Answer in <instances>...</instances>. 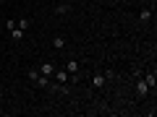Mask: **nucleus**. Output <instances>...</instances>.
Here are the masks:
<instances>
[{"label":"nucleus","instance_id":"nucleus-1","mask_svg":"<svg viewBox=\"0 0 157 117\" xmlns=\"http://www.w3.org/2000/svg\"><path fill=\"white\" fill-rule=\"evenodd\" d=\"M105 81H107V76H105V73H100V76L92 78V86H94V89H102V86H105Z\"/></svg>","mask_w":157,"mask_h":117},{"label":"nucleus","instance_id":"nucleus-2","mask_svg":"<svg viewBox=\"0 0 157 117\" xmlns=\"http://www.w3.org/2000/svg\"><path fill=\"white\" fill-rule=\"evenodd\" d=\"M39 73H42V76H47V78H50L52 73H55V68H52V62H45V65H39Z\"/></svg>","mask_w":157,"mask_h":117},{"label":"nucleus","instance_id":"nucleus-3","mask_svg":"<svg viewBox=\"0 0 157 117\" xmlns=\"http://www.w3.org/2000/svg\"><path fill=\"white\" fill-rule=\"evenodd\" d=\"M144 81H147V86H149V89H155V83H157V73L149 70V73L144 76Z\"/></svg>","mask_w":157,"mask_h":117},{"label":"nucleus","instance_id":"nucleus-4","mask_svg":"<svg viewBox=\"0 0 157 117\" xmlns=\"http://www.w3.org/2000/svg\"><path fill=\"white\" fill-rule=\"evenodd\" d=\"M147 91H149V86H147V81H139V83H136V94H139V96H144Z\"/></svg>","mask_w":157,"mask_h":117},{"label":"nucleus","instance_id":"nucleus-5","mask_svg":"<svg viewBox=\"0 0 157 117\" xmlns=\"http://www.w3.org/2000/svg\"><path fill=\"white\" fill-rule=\"evenodd\" d=\"M55 78H58V86L66 83V81H68V70H55Z\"/></svg>","mask_w":157,"mask_h":117},{"label":"nucleus","instance_id":"nucleus-6","mask_svg":"<svg viewBox=\"0 0 157 117\" xmlns=\"http://www.w3.org/2000/svg\"><path fill=\"white\" fill-rule=\"evenodd\" d=\"M149 18H152V11H149V8H144V11L139 13V21H141V23H147Z\"/></svg>","mask_w":157,"mask_h":117},{"label":"nucleus","instance_id":"nucleus-7","mask_svg":"<svg viewBox=\"0 0 157 117\" xmlns=\"http://www.w3.org/2000/svg\"><path fill=\"white\" fill-rule=\"evenodd\" d=\"M52 47H55V50H63V47H66V39H63V37H55V39H52Z\"/></svg>","mask_w":157,"mask_h":117},{"label":"nucleus","instance_id":"nucleus-8","mask_svg":"<svg viewBox=\"0 0 157 117\" xmlns=\"http://www.w3.org/2000/svg\"><path fill=\"white\" fill-rule=\"evenodd\" d=\"M66 68H68V73H73V76L78 73V62H76V60H68V65H66Z\"/></svg>","mask_w":157,"mask_h":117},{"label":"nucleus","instance_id":"nucleus-9","mask_svg":"<svg viewBox=\"0 0 157 117\" xmlns=\"http://www.w3.org/2000/svg\"><path fill=\"white\" fill-rule=\"evenodd\" d=\"M11 37H13V39H16V42H18V39L24 37V29H18V26H13V29H11Z\"/></svg>","mask_w":157,"mask_h":117},{"label":"nucleus","instance_id":"nucleus-10","mask_svg":"<svg viewBox=\"0 0 157 117\" xmlns=\"http://www.w3.org/2000/svg\"><path fill=\"white\" fill-rule=\"evenodd\" d=\"M34 81H37V86H42V89H45V86H47V76H37V78H34Z\"/></svg>","mask_w":157,"mask_h":117},{"label":"nucleus","instance_id":"nucleus-11","mask_svg":"<svg viewBox=\"0 0 157 117\" xmlns=\"http://www.w3.org/2000/svg\"><path fill=\"white\" fill-rule=\"evenodd\" d=\"M68 11H71L68 5H58V8H55V13H60V16H63V13H68Z\"/></svg>","mask_w":157,"mask_h":117},{"label":"nucleus","instance_id":"nucleus-12","mask_svg":"<svg viewBox=\"0 0 157 117\" xmlns=\"http://www.w3.org/2000/svg\"><path fill=\"white\" fill-rule=\"evenodd\" d=\"M16 26H18V29H24V31H26V26H29V21H26V18H21V21H18Z\"/></svg>","mask_w":157,"mask_h":117}]
</instances>
